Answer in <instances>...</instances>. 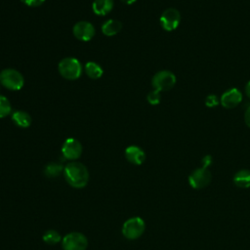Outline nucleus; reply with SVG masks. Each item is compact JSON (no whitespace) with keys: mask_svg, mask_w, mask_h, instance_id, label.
I'll use <instances>...</instances> for the list:
<instances>
[{"mask_svg":"<svg viewBox=\"0 0 250 250\" xmlns=\"http://www.w3.org/2000/svg\"><path fill=\"white\" fill-rule=\"evenodd\" d=\"M63 176L67 184L75 188H83L89 182V171L87 167L77 161H71L64 166Z\"/></svg>","mask_w":250,"mask_h":250,"instance_id":"obj_1","label":"nucleus"},{"mask_svg":"<svg viewBox=\"0 0 250 250\" xmlns=\"http://www.w3.org/2000/svg\"><path fill=\"white\" fill-rule=\"evenodd\" d=\"M59 72L61 75L68 80H75L80 77L82 73V65L75 58H64L59 62Z\"/></svg>","mask_w":250,"mask_h":250,"instance_id":"obj_2","label":"nucleus"},{"mask_svg":"<svg viewBox=\"0 0 250 250\" xmlns=\"http://www.w3.org/2000/svg\"><path fill=\"white\" fill-rule=\"evenodd\" d=\"M146 229L145 221L141 217H132L124 222L122 234L129 240H134L142 236Z\"/></svg>","mask_w":250,"mask_h":250,"instance_id":"obj_3","label":"nucleus"},{"mask_svg":"<svg viewBox=\"0 0 250 250\" xmlns=\"http://www.w3.org/2000/svg\"><path fill=\"white\" fill-rule=\"evenodd\" d=\"M0 83L12 91L21 90L24 84L21 73L13 68H6L0 72Z\"/></svg>","mask_w":250,"mask_h":250,"instance_id":"obj_4","label":"nucleus"},{"mask_svg":"<svg viewBox=\"0 0 250 250\" xmlns=\"http://www.w3.org/2000/svg\"><path fill=\"white\" fill-rule=\"evenodd\" d=\"M62 247L63 250H86L88 239L81 232H69L62 237Z\"/></svg>","mask_w":250,"mask_h":250,"instance_id":"obj_5","label":"nucleus"},{"mask_svg":"<svg viewBox=\"0 0 250 250\" xmlns=\"http://www.w3.org/2000/svg\"><path fill=\"white\" fill-rule=\"evenodd\" d=\"M176 83V76L169 70H161L156 72L151 80L152 87L158 92L168 91L174 87Z\"/></svg>","mask_w":250,"mask_h":250,"instance_id":"obj_6","label":"nucleus"},{"mask_svg":"<svg viewBox=\"0 0 250 250\" xmlns=\"http://www.w3.org/2000/svg\"><path fill=\"white\" fill-rule=\"evenodd\" d=\"M211 182V173L208 170V168L200 167L195 170H193L189 177H188V183L189 185L196 189H200L205 188L209 185Z\"/></svg>","mask_w":250,"mask_h":250,"instance_id":"obj_7","label":"nucleus"},{"mask_svg":"<svg viewBox=\"0 0 250 250\" xmlns=\"http://www.w3.org/2000/svg\"><path fill=\"white\" fill-rule=\"evenodd\" d=\"M62 154L65 159L75 161L82 154V145L74 138H68L62 146Z\"/></svg>","mask_w":250,"mask_h":250,"instance_id":"obj_8","label":"nucleus"},{"mask_svg":"<svg viewBox=\"0 0 250 250\" xmlns=\"http://www.w3.org/2000/svg\"><path fill=\"white\" fill-rule=\"evenodd\" d=\"M181 21L180 12L175 8L166 9L160 17V24L163 29L167 31H172L176 29Z\"/></svg>","mask_w":250,"mask_h":250,"instance_id":"obj_9","label":"nucleus"},{"mask_svg":"<svg viewBox=\"0 0 250 250\" xmlns=\"http://www.w3.org/2000/svg\"><path fill=\"white\" fill-rule=\"evenodd\" d=\"M73 34L77 39L81 41H89L95 35V27L91 22L81 21L74 24Z\"/></svg>","mask_w":250,"mask_h":250,"instance_id":"obj_10","label":"nucleus"},{"mask_svg":"<svg viewBox=\"0 0 250 250\" xmlns=\"http://www.w3.org/2000/svg\"><path fill=\"white\" fill-rule=\"evenodd\" d=\"M241 101H242V94L236 88L228 90L222 95L220 99L221 104L226 108H233L237 106L241 103Z\"/></svg>","mask_w":250,"mask_h":250,"instance_id":"obj_11","label":"nucleus"},{"mask_svg":"<svg viewBox=\"0 0 250 250\" xmlns=\"http://www.w3.org/2000/svg\"><path fill=\"white\" fill-rule=\"evenodd\" d=\"M125 157L130 163L141 165L146 159V153L141 147L137 146H130L125 149Z\"/></svg>","mask_w":250,"mask_h":250,"instance_id":"obj_12","label":"nucleus"},{"mask_svg":"<svg viewBox=\"0 0 250 250\" xmlns=\"http://www.w3.org/2000/svg\"><path fill=\"white\" fill-rule=\"evenodd\" d=\"M92 8L96 15L104 16L112 10L113 0H94Z\"/></svg>","mask_w":250,"mask_h":250,"instance_id":"obj_13","label":"nucleus"},{"mask_svg":"<svg viewBox=\"0 0 250 250\" xmlns=\"http://www.w3.org/2000/svg\"><path fill=\"white\" fill-rule=\"evenodd\" d=\"M13 122L21 128H27L31 124V117L30 115L23 110H17L14 111L12 114Z\"/></svg>","mask_w":250,"mask_h":250,"instance_id":"obj_14","label":"nucleus"},{"mask_svg":"<svg viewBox=\"0 0 250 250\" xmlns=\"http://www.w3.org/2000/svg\"><path fill=\"white\" fill-rule=\"evenodd\" d=\"M233 183L238 188H250V170L242 169L236 172L233 177Z\"/></svg>","mask_w":250,"mask_h":250,"instance_id":"obj_15","label":"nucleus"},{"mask_svg":"<svg viewBox=\"0 0 250 250\" xmlns=\"http://www.w3.org/2000/svg\"><path fill=\"white\" fill-rule=\"evenodd\" d=\"M122 28V23L117 20H108L102 25V31L106 36L116 35Z\"/></svg>","mask_w":250,"mask_h":250,"instance_id":"obj_16","label":"nucleus"},{"mask_svg":"<svg viewBox=\"0 0 250 250\" xmlns=\"http://www.w3.org/2000/svg\"><path fill=\"white\" fill-rule=\"evenodd\" d=\"M64 167L61 163L57 162H51L48 163L44 168V174L48 178H57L62 173H63Z\"/></svg>","mask_w":250,"mask_h":250,"instance_id":"obj_17","label":"nucleus"},{"mask_svg":"<svg viewBox=\"0 0 250 250\" xmlns=\"http://www.w3.org/2000/svg\"><path fill=\"white\" fill-rule=\"evenodd\" d=\"M85 72L92 79H98L103 75V68L94 62H89L85 64Z\"/></svg>","mask_w":250,"mask_h":250,"instance_id":"obj_18","label":"nucleus"},{"mask_svg":"<svg viewBox=\"0 0 250 250\" xmlns=\"http://www.w3.org/2000/svg\"><path fill=\"white\" fill-rule=\"evenodd\" d=\"M42 238H43L44 242H46L47 244H51V245L57 244V243H59L62 240L60 233L57 230H55V229H48V230H46L44 232Z\"/></svg>","mask_w":250,"mask_h":250,"instance_id":"obj_19","label":"nucleus"},{"mask_svg":"<svg viewBox=\"0 0 250 250\" xmlns=\"http://www.w3.org/2000/svg\"><path fill=\"white\" fill-rule=\"evenodd\" d=\"M11 110L12 106L10 101L6 97L0 95V118L9 115L11 113Z\"/></svg>","mask_w":250,"mask_h":250,"instance_id":"obj_20","label":"nucleus"},{"mask_svg":"<svg viewBox=\"0 0 250 250\" xmlns=\"http://www.w3.org/2000/svg\"><path fill=\"white\" fill-rule=\"evenodd\" d=\"M147 99V102L150 104H158L160 103V92L156 91V90H153V91H150L146 97Z\"/></svg>","mask_w":250,"mask_h":250,"instance_id":"obj_21","label":"nucleus"},{"mask_svg":"<svg viewBox=\"0 0 250 250\" xmlns=\"http://www.w3.org/2000/svg\"><path fill=\"white\" fill-rule=\"evenodd\" d=\"M219 104V99L216 95L214 94H211V95H208L205 99V104L208 106V107H214L216 105H218Z\"/></svg>","mask_w":250,"mask_h":250,"instance_id":"obj_22","label":"nucleus"},{"mask_svg":"<svg viewBox=\"0 0 250 250\" xmlns=\"http://www.w3.org/2000/svg\"><path fill=\"white\" fill-rule=\"evenodd\" d=\"M22 3H24L27 6L30 7H38L44 3L45 0H21Z\"/></svg>","mask_w":250,"mask_h":250,"instance_id":"obj_23","label":"nucleus"},{"mask_svg":"<svg viewBox=\"0 0 250 250\" xmlns=\"http://www.w3.org/2000/svg\"><path fill=\"white\" fill-rule=\"evenodd\" d=\"M201 163H202V167L208 168L212 164V156L211 155L203 156V158L201 159Z\"/></svg>","mask_w":250,"mask_h":250,"instance_id":"obj_24","label":"nucleus"},{"mask_svg":"<svg viewBox=\"0 0 250 250\" xmlns=\"http://www.w3.org/2000/svg\"><path fill=\"white\" fill-rule=\"evenodd\" d=\"M244 120H245V123L248 127H250V105L247 107L246 111H245V114H244Z\"/></svg>","mask_w":250,"mask_h":250,"instance_id":"obj_25","label":"nucleus"},{"mask_svg":"<svg viewBox=\"0 0 250 250\" xmlns=\"http://www.w3.org/2000/svg\"><path fill=\"white\" fill-rule=\"evenodd\" d=\"M245 93H246L247 97L250 99V80L247 82V84L245 86Z\"/></svg>","mask_w":250,"mask_h":250,"instance_id":"obj_26","label":"nucleus"},{"mask_svg":"<svg viewBox=\"0 0 250 250\" xmlns=\"http://www.w3.org/2000/svg\"><path fill=\"white\" fill-rule=\"evenodd\" d=\"M123 3H125V4H127V5H131V4H133L136 0H121Z\"/></svg>","mask_w":250,"mask_h":250,"instance_id":"obj_27","label":"nucleus"}]
</instances>
